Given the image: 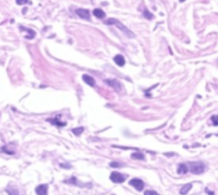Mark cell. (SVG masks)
Segmentation results:
<instances>
[{
	"label": "cell",
	"instance_id": "3957f363",
	"mask_svg": "<svg viewBox=\"0 0 218 195\" xmlns=\"http://www.w3.org/2000/svg\"><path fill=\"white\" fill-rule=\"evenodd\" d=\"M126 177H125L124 175L121 174L118 172H112L110 175V180L113 183H123L126 180Z\"/></svg>",
	"mask_w": 218,
	"mask_h": 195
},
{
	"label": "cell",
	"instance_id": "2e32d148",
	"mask_svg": "<svg viewBox=\"0 0 218 195\" xmlns=\"http://www.w3.org/2000/svg\"><path fill=\"white\" fill-rule=\"evenodd\" d=\"M131 158L134 160H144V154L142 153H133L131 154Z\"/></svg>",
	"mask_w": 218,
	"mask_h": 195
},
{
	"label": "cell",
	"instance_id": "d4e9b609",
	"mask_svg": "<svg viewBox=\"0 0 218 195\" xmlns=\"http://www.w3.org/2000/svg\"><path fill=\"white\" fill-rule=\"evenodd\" d=\"M183 1H185V0H180V2H183Z\"/></svg>",
	"mask_w": 218,
	"mask_h": 195
},
{
	"label": "cell",
	"instance_id": "e0dca14e",
	"mask_svg": "<svg viewBox=\"0 0 218 195\" xmlns=\"http://www.w3.org/2000/svg\"><path fill=\"white\" fill-rule=\"evenodd\" d=\"M143 16H144L145 18H147V20H152V19L154 18V15H153L152 13H150V12L148 11L147 9H145L144 11H143Z\"/></svg>",
	"mask_w": 218,
	"mask_h": 195
},
{
	"label": "cell",
	"instance_id": "603a6c76",
	"mask_svg": "<svg viewBox=\"0 0 218 195\" xmlns=\"http://www.w3.org/2000/svg\"><path fill=\"white\" fill-rule=\"evenodd\" d=\"M60 166H61V167H62V168H65V169H69V168H71V166H70L69 164H67V165L61 164Z\"/></svg>",
	"mask_w": 218,
	"mask_h": 195
},
{
	"label": "cell",
	"instance_id": "ac0fdd59",
	"mask_svg": "<svg viewBox=\"0 0 218 195\" xmlns=\"http://www.w3.org/2000/svg\"><path fill=\"white\" fill-rule=\"evenodd\" d=\"M25 29L27 30V33H28V34H29V35L26 37V38H27V39H33V38H34V37H35V32H33V30L27 29V27H25Z\"/></svg>",
	"mask_w": 218,
	"mask_h": 195
},
{
	"label": "cell",
	"instance_id": "8fae6325",
	"mask_svg": "<svg viewBox=\"0 0 218 195\" xmlns=\"http://www.w3.org/2000/svg\"><path fill=\"white\" fill-rule=\"evenodd\" d=\"M93 15L98 19H101V20L106 18V13L101 9H95L94 11H93Z\"/></svg>",
	"mask_w": 218,
	"mask_h": 195
},
{
	"label": "cell",
	"instance_id": "44dd1931",
	"mask_svg": "<svg viewBox=\"0 0 218 195\" xmlns=\"http://www.w3.org/2000/svg\"><path fill=\"white\" fill-rule=\"evenodd\" d=\"M211 121H212L213 125L218 126V115H213L211 117Z\"/></svg>",
	"mask_w": 218,
	"mask_h": 195
},
{
	"label": "cell",
	"instance_id": "ffe728a7",
	"mask_svg": "<svg viewBox=\"0 0 218 195\" xmlns=\"http://www.w3.org/2000/svg\"><path fill=\"white\" fill-rule=\"evenodd\" d=\"M144 195H159V194L157 192H155V191H153V190H147V191H145Z\"/></svg>",
	"mask_w": 218,
	"mask_h": 195
},
{
	"label": "cell",
	"instance_id": "30bf717a",
	"mask_svg": "<svg viewBox=\"0 0 218 195\" xmlns=\"http://www.w3.org/2000/svg\"><path fill=\"white\" fill-rule=\"evenodd\" d=\"M82 78L83 81L85 82L86 84H88L89 86H90V87H95V79L93 78L92 76H89V75H83Z\"/></svg>",
	"mask_w": 218,
	"mask_h": 195
},
{
	"label": "cell",
	"instance_id": "9c48e42d",
	"mask_svg": "<svg viewBox=\"0 0 218 195\" xmlns=\"http://www.w3.org/2000/svg\"><path fill=\"white\" fill-rule=\"evenodd\" d=\"M113 61L115 62V64L118 65V66H124L125 64V59H124V57L121 54H117L116 56H114L113 58Z\"/></svg>",
	"mask_w": 218,
	"mask_h": 195
},
{
	"label": "cell",
	"instance_id": "7a4b0ae2",
	"mask_svg": "<svg viewBox=\"0 0 218 195\" xmlns=\"http://www.w3.org/2000/svg\"><path fill=\"white\" fill-rule=\"evenodd\" d=\"M205 166L202 162H190L189 163V170L193 174H201L204 172Z\"/></svg>",
	"mask_w": 218,
	"mask_h": 195
},
{
	"label": "cell",
	"instance_id": "6da1fadb",
	"mask_svg": "<svg viewBox=\"0 0 218 195\" xmlns=\"http://www.w3.org/2000/svg\"><path fill=\"white\" fill-rule=\"evenodd\" d=\"M104 23L106 24V25H108V26L113 25V26H117L118 29L120 30L121 32H123L124 35L127 36L129 38H133L136 37V35H135L129 28H127L124 24L121 23L120 21H118V20H117V19H115V18H109L106 21H105Z\"/></svg>",
	"mask_w": 218,
	"mask_h": 195
},
{
	"label": "cell",
	"instance_id": "277c9868",
	"mask_svg": "<svg viewBox=\"0 0 218 195\" xmlns=\"http://www.w3.org/2000/svg\"><path fill=\"white\" fill-rule=\"evenodd\" d=\"M130 186H133L137 191H142L144 188V182L139 178H133L129 182Z\"/></svg>",
	"mask_w": 218,
	"mask_h": 195
},
{
	"label": "cell",
	"instance_id": "d6986e66",
	"mask_svg": "<svg viewBox=\"0 0 218 195\" xmlns=\"http://www.w3.org/2000/svg\"><path fill=\"white\" fill-rule=\"evenodd\" d=\"M124 166L123 164H120L119 162H116V161H113V162L110 163V166L113 167V168H118V167H121V166Z\"/></svg>",
	"mask_w": 218,
	"mask_h": 195
},
{
	"label": "cell",
	"instance_id": "8992f818",
	"mask_svg": "<svg viewBox=\"0 0 218 195\" xmlns=\"http://www.w3.org/2000/svg\"><path fill=\"white\" fill-rule=\"evenodd\" d=\"M76 14L79 16L83 20H87V21H90V14L88 9H76Z\"/></svg>",
	"mask_w": 218,
	"mask_h": 195
},
{
	"label": "cell",
	"instance_id": "4fadbf2b",
	"mask_svg": "<svg viewBox=\"0 0 218 195\" xmlns=\"http://www.w3.org/2000/svg\"><path fill=\"white\" fill-rule=\"evenodd\" d=\"M188 172V168L187 165H185V164H180L178 166V168H177V173L178 174H186Z\"/></svg>",
	"mask_w": 218,
	"mask_h": 195
},
{
	"label": "cell",
	"instance_id": "ba28073f",
	"mask_svg": "<svg viewBox=\"0 0 218 195\" xmlns=\"http://www.w3.org/2000/svg\"><path fill=\"white\" fill-rule=\"evenodd\" d=\"M60 117H61V115H59V116H56V118L47 119V121H49L50 123H51L52 125H55V126H58V127H62V126H65L67 125V123L61 121H60Z\"/></svg>",
	"mask_w": 218,
	"mask_h": 195
},
{
	"label": "cell",
	"instance_id": "5b68a950",
	"mask_svg": "<svg viewBox=\"0 0 218 195\" xmlns=\"http://www.w3.org/2000/svg\"><path fill=\"white\" fill-rule=\"evenodd\" d=\"M104 82H106V84H108V86L112 87L115 91L119 92L121 90V84L118 80H116V79H108V80H105Z\"/></svg>",
	"mask_w": 218,
	"mask_h": 195
},
{
	"label": "cell",
	"instance_id": "52a82bcc",
	"mask_svg": "<svg viewBox=\"0 0 218 195\" xmlns=\"http://www.w3.org/2000/svg\"><path fill=\"white\" fill-rule=\"evenodd\" d=\"M35 192L37 195H48V185L41 184L36 187Z\"/></svg>",
	"mask_w": 218,
	"mask_h": 195
},
{
	"label": "cell",
	"instance_id": "7c38bea8",
	"mask_svg": "<svg viewBox=\"0 0 218 195\" xmlns=\"http://www.w3.org/2000/svg\"><path fill=\"white\" fill-rule=\"evenodd\" d=\"M6 192H8V194L9 195H20L19 191H18V189L15 186H10V185H9V186L6 188Z\"/></svg>",
	"mask_w": 218,
	"mask_h": 195
},
{
	"label": "cell",
	"instance_id": "cb8c5ba5",
	"mask_svg": "<svg viewBox=\"0 0 218 195\" xmlns=\"http://www.w3.org/2000/svg\"><path fill=\"white\" fill-rule=\"evenodd\" d=\"M208 193H209V195H214V192H209V190H208V188H206V190H205Z\"/></svg>",
	"mask_w": 218,
	"mask_h": 195
},
{
	"label": "cell",
	"instance_id": "5bb4252c",
	"mask_svg": "<svg viewBox=\"0 0 218 195\" xmlns=\"http://www.w3.org/2000/svg\"><path fill=\"white\" fill-rule=\"evenodd\" d=\"M192 187H193V185H192L191 183L186 184V185H184V186L182 187V189L180 190V193L182 195L187 194V193H188V192L189 191L191 190Z\"/></svg>",
	"mask_w": 218,
	"mask_h": 195
},
{
	"label": "cell",
	"instance_id": "7402d4cb",
	"mask_svg": "<svg viewBox=\"0 0 218 195\" xmlns=\"http://www.w3.org/2000/svg\"><path fill=\"white\" fill-rule=\"evenodd\" d=\"M15 2L18 5H23L28 3V0H15Z\"/></svg>",
	"mask_w": 218,
	"mask_h": 195
},
{
	"label": "cell",
	"instance_id": "9a60e30c",
	"mask_svg": "<svg viewBox=\"0 0 218 195\" xmlns=\"http://www.w3.org/2000/svg\"><path fill=\"white\" fill-rule=\"evenodd\" d=\"M84 127H83V126L76 127V128H74L73 130H72L73 133H74V135H76V136H79V135H81V134L84 132Z\"/></svg>",
	"mask_w": 218,
	"mask_h": 195
}]
</instances>
